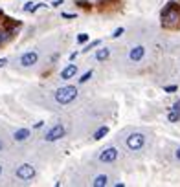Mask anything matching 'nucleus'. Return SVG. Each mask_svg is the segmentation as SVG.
Here are the masks:
<instances>
[{"instance_id":"obj_21","label":"nucleus","mask_w":180,"mask_h":187,"mask_svg":"<svg viewBox=\"0 0 180 187\" xmlns=\"http://www.w3.org/2000/svg\"><path fill=\"white\" fill-rule=\"evenodd\" d=\"M63 18H75L74 13H63Z\"/></svg>"},{"instance_id":"obj_16","label":"nucleus","mask_w":180,"mask_h":187,"mask_svg":"<svg viewBox=\"0 0 180 187\" xmlns=\"http://www.w3.org/2000/svg\"><path fill=\"white\" fill-rule=\"evenodd\" d=\"M92 73H94L92 70H88L86 73H83V75H81V79H79V85H85L86 81H90V79H92Z\"/></svg>"},{"instance_id":"obj_19","label":"nucleus","mask_w":180,"mask_h":187,"mask_svg":"<svg viewBox=\"0 0 180 187\" xmlns=\"http://www.w3.org/2000/svg\"><path fill=\"white\" fill-rule=\"evenodd\" d=\"M176 90H178V86H176V85H169V86H165V88H164V92L173 94V92H176Z\"/></svg>"},{"instance_id":"obj_7","label":"nucleus","mask_w":180,"mask_h":187,"mask_svg":"<svg viewBox=\"0 0 180 187\" xmlns=\"http://www.w3.org/2000/svg\"><path fill=\"white\" fill-rule=\"evenodd\" d=\"M20 66L24 68H30V66H35L39 62V52L37 50H30V52H24L22 55H20Z\"/></svg>"},{"instance_id":"obj_13","label":"nucleus","mask_w":180,"mask_h":187,"mask_svg":"<svg viewBox=\"0 0 180 187\" xmlns=\"http://www.w3.org/2000/svg\"><path fill=\"white\" fill-rule=\"evenodd\" d=\"M107 134H108V127H107V125H101V127L94 132V140H96V141H99V140H103V138H105Z\"/></svg>"},{"instance_id":"obj_4","label":"nucleus","mask_w":180,"mask_h":187,"mask_svg":"<svg viewBox=\"0 0 180 187\" xmlns=\"http://www.w3.org/2000/svg\"><path fill=\"white\" fill-rule=\"evenodd\" d=\"M64 134H66L64 125H63V123H55L53 127H50V128L46 130V134H44V141H46V143L59 141L61 138H64Z\"/></svg>"},{"instance_id":"obj_8","label":"nucleus","mask_w":180,"mask_h":187,"mask_svg":"<svg viewBox=\"0 0 180 187\" xmlns=\"http://www.w3.org/2000/svg\"><path fill=\"white\" fill-rule=\"evenodd\" d=\"M145 53H147L145 46L136 44V46H133V48L129 50V61H130V62H142L143 57H145Z\"/></svg>"},{"instance_id":"obj_5","label":"nucleus","mask_w":180,"mask_h":187,"mask_svg":"<svg viewBox=\"0 0 180 187\" xmlns=\"http://www.w3.org/2000/svg\"><path fill=\"white\" fill-rule=\"evenodd\" d=\"M35 174H37V171H35V167H33L31 163H22V165H18V167L15 169V176L18 180H22V182L33 180Z\"/></svg>"},{"instance_id":"obj_12","label":"nucleus","mask_w":180,"mask_h":187,"mask_svg":"<svg viewBox=\"0 0 180 187\" xmlns=\"http://www.w3.org/2000/svg\"><path fill=\"white\" fill-rule=\"evenodd\" d=\"M94 187H107L108 185V176L107 174H98L94 178V182H92Z\"/></svg>"},{"instance_id":"obj_2","label":"nucleus","mask_w":180,"mask_h":187,"mask_svg":"<svg viewBox=\"0 0 180 187\" xmlns=\"http://www.w3.org/2000/svg\"><path fill=\"white\" fill-rule=\"evenodd\" d=\"M77 88L72 86V85H66V86H61L55 90L53 94V99L57 105H70L72 101H75V97H77Z\"/></svg>"},{"instance_id":"obj_26","label":"nucleus","mask_w":180,"mask_h":187,"mask_svg":"<svg viewBox=\"0 0 180 187\" xmlns=\"http://www.w3.org/2000/svg\"><path fill=\"white\" fill-rule=\"evenodd\" d=\"M0 174H2V165H0Z\"/></svg>"},{"instance_id":"obj_17","label":"nucleus","mask_w":180,"mask_h":187,"mask_svg":"<svg viewBox=\"0 0 180 187\" xmlns=\"http://www.w3.org/2000/svg\"><path fill=\"white\" fill-rule=\"evenodd\" d=\"M88 40H90L88 33H79V35H77V42L79 44H85V42H88Z\"/></svg>"},{"instance_id":"obj_9","label":"nucleus","mask_w":180,"mask_h":187,"mask_svg":"<svg viewBox=\"0 0 180 187\" xmlns=\"http://www.w3.org/2000/svg\"><path fill=\"white\" fill-rule=\"evenodd\" d=\"M30 136H31V130L22 127V128H17L15 132H13V140H15L17 143H24V141L30 140Z\"/></svg>"},{"instance_id":"obj_20","label":"nucleus","mask_w":180,"mask_h":187,"mask_svg":"<svg viewBox=\"0 0 180 187\" xmlns=\"http://www.w3.org/2000/svg\"><path fill=\"white\" fill-rule=\"evenodd\" d=\"M31 9H33V2H28V4H24V11L31 13Z\"/></svg>"},{"instance_id":"obj_24","label":"nucleus","mask_w":180,"mask_h":187,"mask_svg":"<svg viewBox=\"0 0 180 187\" xmlns=\"http://www.w3.org/2000/svg\"><path fill=\"white\" fill-rule=\"evenodd\" d=\"M77 4H81V6H83V8H85V9H88V8H90V4H88V2H83V0H79Z\"/></svg>"},{"instance_id":"obj_10","label":"nucleus","mask_w":180,"mask_h":187,"mask_svg":"<svg viewBox=\"0 0 180 187\" xmlns=\"http://www.w3.org/2000/svg\"><path fill=\"white\" fill-rule=\"evenodd\" d=\"M75 73H77V64H66L63 70H61V79L68 81V79L75 77Z\"/></svg>"},{"instance_id":"obj_25","label":"nucleus","mask_w":180,"mask_h":187,"mask_svg":"<svg viewBox=\"0 0 180 187\" xmlns=\"http://www.w3.org/2000/svg\"><path fill=\"white\" fill-rule=\"evenodd\" d=\"M63 2H64V0H55L52 6H53V8H57V6H63Z\"/></svg>"},{"instance_id":"obj_3","label":"nucleus","mask_w":180,"mask_h":187,"mask_svg":"<svg viewBox=\"0 0 180 187\" xmlns=\"http://www.w3.org/2000/svg\"><path fill=\"white\" fill-rule=\"evenodd\" d=\"M145 143H147V136H145L143 132H130V134L127 136V140H125L127 149L133 150V152L142 150V149L145 147Z\"/></svg>"},{"instance_id":"obj_6","label":"nucleus","mask_w":180,"mask_h":187,"mask_svg":"<svg viewBox=\"0 0 180 187\" xmlns=\"http://www.w3.org/2000/svg\"><path fill=\"white\" fill-rule=\"evenodd\" d=\"M118 158H120V150H118L116 147H107V149H103L99 152V156H98V160L101 163H114Z\"/></svg>"},{"instance_id":"obj_23","label":"nucleus","mask_w":180,"mask_h":187,"mask_svg":"<svg viewBox=\"0 0 180 187\" xmlns=\"http://www.w3.org/2000/svg\"><path fill=\"white\" fill-rule=\"evenodd\" d=\"M175 160H176V162H180V147L175 150Z\"/></svg>"},{"instance_id":"obj_18","label":"nucleus","mask_w":180,"mask_h":187,"mask_svg":"<svg viewBox=\"0 0 180 187\" xmlns=\"http://www.w3.org/2000/svg\"><path fill=\"white\" fill-rule=\"evenodd\" d=\"M123 33H125V28H118V30H114V33H112V35H110V37H112V39H120L121 35H123Z\"/></svg>"},{"instance_id":"obj_11","label":"nucleus","mask_w":180,"mask_h":187,"mask_svg":"<svg viewBox=\"0 0 180 187\" xmlns=\"http://www.w3.org/2000/svg\"><path fill=\"white\" fill-rule=\"evenodd\" d=\"M110 57V50L105 46V48H99L98 52H96V61L98 62H103V61H107Z\"/></svg>"},{"instance_id":"obj_14","label":"nucleus","mask_w":180,"mask_h":187,"mask_svg":"<svg viewBox=\"0 0 180 187\" xmlns=\"http://www.w3.org/2000/svg\"><path fill=\"white\" fill-rule=\"evenodd\" d=\"M167 119H169V123H178V121H180V110H171V108H169Z\"/></svg>"},{"instance_id":"obj_15","label":"nucleus","mask_w":180,"mask_h":187,"mask_svg":"<svg viewBox=\"0 0 180 187\" xmlns=\"http://www.w3.org/2000/svg\"><path fill=\"white\" fill-rule=\"evenodd\" d=\"M101 44V40H92V42H88L85 48H83V53H88L90 50H94V48H98Z\"/></svg>"},{"instance_id":"obj_27","label":"nucleus","mask_w":180,"mask_h":187,"mask_svg":"<svg viewBox=\"0 0 180 187\" xmlns=\"http://www.w3.org/2000/svg\"><path fill=\"white\" fill-rule=\"evenodd\" d=\"M2 147H4V145H2V141H0V149H2Z\"/></svg>"},{"instance_id":"obj_1","label":"nucleus","mask_w":180,"mask_h":187,"mask_svg":"<svg viewBox=\"0 0 180 187\" xmlns=\"http://www.w3.org/2000/svg\"><path fill=\"white\" fill-rule=\"evenodd\" d=\"M162 26L167 28V30H176L180 26V8L176 2H167L165 8L162 9Z\"/></svg>"},{"instance_id":"obj_22","label":"nucleus","mask_w":180,"mask_h":187,"mask_svg":"<svg viewBox=\"0 0 180 187\" xmlns=\"http://www.w3.org/2000/svg\"><path fill=\"white\" fill-rule=\"evenodd\" d=\"M6 64H8V59H6V57H2V59H0V68H4Z\"/></svg>"}]
</instances>
